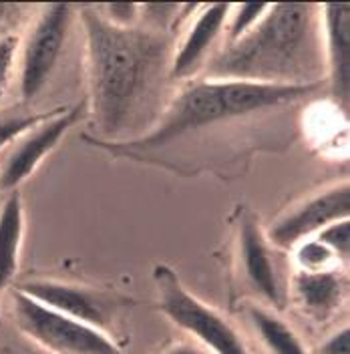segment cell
<instances>
[{
	"instance_id": "obj_19",
	"label": "cell",
	"mask_w": 350,
	"mask_h": 354,
	"mask_svg": "<svg viewBox=\"0 0 350 354\" xmlns=\"http://www.w3.org/2000/svg\"><path fill=\"white\" fill-rule=\"evenodd\" d=\"M318 242H322L330 252L336 256L340 264H349L350 258V220H340L322 227L316 236Z\"/></svg>"
},
{
	"instance_id": "obj_3",
	"label": "cell",
	"mask_w": 350,
	"mask_h": 354,
	"mask_svg": "<svg viewBox=\"0 0 350 354\" xmlns=\"http://www.w3.org/2000/svg\"><path fill=\"white\" fill-rule=\"evenodd\" d=\"M322 83L308 85H264L228 79H199L183 87L167 105L154 129L129 141H103L91 135L83 139L115 155H137L159 149L187 133L234 121L258 111L294 103L318 91Z\"/></svg>"
},
{
	"instance_id": "obj_22",
	"label": "cell",
	"mask_w": 350,
	"mask_h": 354,
	"mask_svg": "<svg viewBox=\"0 0 350 354\" xmlns=\"http://www.w3.org/2000/svg\"><path fill=\"white\" fill-rule=\"evenodd\" d=\"M314 354H350V328L349 324L336 328L326 336Z\"/></svg>"
},
{
	"instance_id": "obj_6",
	"label": "cell",
	"mask_w": 350,
	"mask_h": 354,
	"mask_svg": "<svg viewBox=\"0 0 350 354\" xmlns=\"http://www.w3.org/2000/svg\"><path fill=\"white\" fill-rule=\"evenodd\" d=\"M73 6L65 2L44 4L19 48V91L22 101H33L48 83L59 63L71 22Z\"/></svg>"
},
{
	"instance_id": "obj_11",
	"label": "cell",
	"mask_w": 350,
	"mask_h": 354,
	"mask_svg": "<svg viewBox=\"0 0 350 354\" xmlns=\"http://www.w3.org/2000/svg\"><path fill=\"white\" fill-rule=\"evenodd\" d=\"M232 4H199L196 19L187 24L181 41L175 48L169 63V77L174 81H187L197 77L212 55L216 53V43L223 35L228 12Z\"/></svg>"
},
{
	"instance_id": "obj_13",
	"label": "cell",
	"mask_w": 350,
	"mask_h": 354,
	"mask_svg": "<svg viewBox=\"0 0 350 354\" xmlns=\"http://www.w3.org/2000/svg\"><path fill=\"white\" fill-rule=\"evenodd\" d=\"M290 296L308 318L326 320L347 302L349 276L340 268L322 272H296L290 280Z\"/></svg>"
},
{
	"instance_id": "obj_16",
	"label": "cell",
	"mask_w": 350,
	"mask_h": 354,
	"mask_svg": "<svg viewBox=\"0 0 350 354\" xmlns=\"http://www.w3.org/2000/svg\"><path fill=\"white\" fill-rule=\"evenodd\" d=\"M268 4L258 2V4H232L230 12H228V21L223 28V44H232L240 41L243 35H248L266 15Z\"/></svg>"
},
{
	"instance_id": "obj_14",
	"label": "cell",
	"mask_w": 350,
	"mask_h": 354,
	"mask_svg": "<svg viewBox=\"0 0 350 354\" xmlns=\"http://www.w3.org/2000/svg\"><path fill=\"white\" fill-rule=\"evenodd\" d=\"M24 236V205L15 189L0 205V290L12 284L21 260Z\"/></svg>"
},
{
	"instance_id": "obj_7",
	"label": "cell",
	"mask_w": 350,
	"mask_h": 354,
	"mask_svg": "<svg viewBox=\"0 0 350 354\" xmlns=\"http://www.w3.org/2000/svg\"><path fill=\"white\" fill-rule=\"evenodd\" d=\"M340 220H350L349 179L336 181L302 203L294 205L266 230L272 248L294 250L300 242L314 238L322 227Z\"/></svg>"
},
{
	"instance_id": "obj_18",
	"label": "cell",
	"mask_w": 350,
	"mask_h": 354,
	"mask_svg": "<svg viewBox=\"0 0 350 354\" xmlns=\"http://www.w3.org/2000/svg\"><path fill=\"white\" fill-rule=\"evenodd\" d=\"M97 15L115 28H137L141 21V4L139 2H105L93 4Z\"/></svg>"
},
{
	"instance_id": "obj_10",
	"label": "cell",
	"mask_w": 350,
	"mask_h": 354,
	"mask_svg": "<svg viewBox=\"0 0 350 354\" xmlns=\"http://www.w3.org/2000/svg\"><path fill=\"white\" fill-rule=\"evenodd\" d=\"M318 22L330 95L347 115L350 107V4H318Z\"/></svg>"
},
{
	"instance_id": "obj_21",
	"label": "cell",
	"mask_w": 350,
	"mask_h": 354,
	"mask_svg": "<svg viewBox=\"0 0 350 354\" xmlns=\"http://www.w3.org/2000/svg\"><path fill=\"white\" fill-rule=\"evenodd\" d=\"M19 48H21V39L17 35H10V32L0 35V103L8 91L15 71H17Z\"/></svg>"
},
{
	"instance_id": "obj_4",
	"label": "cell",
	"mask_w": 350,
	"mask_h": 354,
	"mask_svg": "<svg viewBox=\"0 0 350 354\" xmlns=\"http://www.w3.org/2000/svg\"><path fill=\"white\" fill-rule=\"evenodd\" d=\"M157 306L177 328L196 338L210 354H252L238 328L214 306L199 300L181 284L174 268L157 264L154 268Z\"/></svg>"
},
{
	"instance_id": "obj_12",
	"label": "cell",
	"mask_w": 350,
	"mask_h": 354,
	"mask_svg": "<svg viewBox=\"0 0 350 354\" xmlns=\"http://www.w3.org/2000/svg\"><path fill=\"white\" fill-rule=\"evenodd\" d=\"M17 290H21L44 306L66 314L75 320L87 322L101 330L107 328L109 304L105 302L101 294L93 292L91 288L66 284L59 280H26Z\"/></svg>"
},
{
	"instance_id": "obj_8",
	"label": "cell",
	"mask_w": 350,
	"mask_h": 354,
	"mask_svg": "<svg viewBox=\"0 0 350 354\" xmlns=\"http://www.w3.org/2000/svg\"><path fill=\"white\" fill-rule=\"evenodd\" d=\"M83 103L73 107H61L53 111L48 119L37 127L22 133L17 141L8 145V151L0 161V189L15 192L24 179L33 176L43 159L57 149L66 131L81 119Z\"/></svg>"
},
{
	"instance_id": "obj_1",
	"label": "cell",
	"mask_w": 350,
	"mask_h": 354,
	"mask_svg": "<svg viewBox=\"0 0 350 354\" xmlns=\"http://www.w3.org/2000/svg\"><path fill=\"white\" fill-rule=\"evenodd\" d=\"M205 79L264 85L322 83L318 4H268L260 22L240 41L223 44L205 65Z\"/></svg>"
},
{
	"instance_id": "obj_20",
	"label": "cell",
	"mask_w": 350,
	"mask_h": 354,
	"mask_svg": "<svg viewBox=\"0 0 350 354\" xmlns=\"http://www.w3.org/2000/svg\"><path fill=\"white\" fill-rule=\"evenodd\" d=\"M53 115V111L46 113H28V115H6L0 119V151L6 149L12 141H17L22 133L37 127L39 123H43L44 119H48Z\"/></svg>"
},
{
	"instance_id": "obj_2",
	"label": "cell",
	"mask_w": 350,
	"mask_h": 354,
	"mask_svg": "<svg viewBox=\"0 0 350 354\" xmlns=\"http://www.w3.org/2000/svg\"><path fill=\"white\" fill-rule=\"evenodd\" d=\"M81 22L89 113L99 131L97 139L109 141L137 107L155 66L163 59L165 39L139 26L115 28L97 15L93 4L81 6Z\"/></svg>"
},
{
	"instance_id": "obj_9",
	"label": "cell",
	"mask_w": 350,
	"mask_h": 354,
	"mask_svg": "<svg viewBox=\"0 0 350 354\" xmlns=\"http://www.w3.org/2000/svg\"><path fill=\"white\" fill-rule=\"evenodd\" d=\"M238 254H240V268L243 280L248 286L260 296L264 306L276 310H284L286 290L280 284L276 264L272 258V245L266 238L260 221L252 214H243L238 227Z\"/></svg>"
},
{
	"instance_id": "obj_15",
	"label": "cell",
	"mask_w": 350,
	"mask_h": 354,
	"mask_svg": "<svg viewBox=\"0 0 350 354\" xmlns=\"http://www.w3.org/2000/svg\"><path fill=\"white\" fill-rule=\"evenodd\" d=\"M246 316L270 354H312L276 310L264 304H250L246 308Z\"/></svg>"
},
{
	"instance_id": "obj_5",
	"label": "cell",
	"mask_w": 350,
	"mask_h": 354,
	"mask_svg": "<svg viewBox=\"0 0 350 354\" xmlns=\"http://www.w3.org/2000/svg\"><path fill=\"white\" fill-rule=\"evenodd\" d=\"M17 328L50 354H121L109 332L48 308L21 290L12 294Z\"/></svg>"
},
{
	"instance_id": "obj_17",
	"label": "cell",
	"mask_w": 350,
	"mask_h": 354,
	"mask_svg": "<svg viewBox=\"0 0 350 354\" xmlns=\"http://www.w3.org/2000/svg\"><path fill=\"white\" fill-rule=\"evenodd\" d=\"M292 252H294V262L300 272H322V270L340 268L336 256L316 238H308L300 242Z\"/></svg>"
},
{
	"instance_id": "obj_24",
	"label": "cell",
	"mask_w": 350,
	"mask_h": 354,
	"mask_svg": "<svg viewBox=\"0 0 350 354\" xmlns=\"http://www.w3.org/2000/svg\"><path fill=\"white\" fill-rule=\"evenodd\" d=\"M21 6H17V4H6V2H0V26L4 24V22L10 19V12L12 10H19Z\"/></svg>"
},
{
	"instance_id": "obj_23",
	"label": "cell",
	"mask_w": 350,
	"mask_h": 354,
	"mask_svg": "<svg viewBox=\"0 0 350 354\" xmlns=\"http://www.w3.org/2000/svg\"><path fill=\"white\" fill-rule=\"evenodd\" d=\"M163 354H210L203 346H199L197 342H177L174 346H169Z\"/></svg>"
}]
</instances>
